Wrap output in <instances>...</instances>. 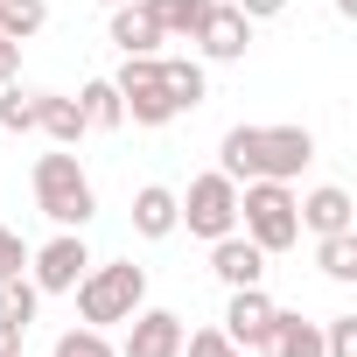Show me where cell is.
Here are the masks:
<instances>
[{"label": "cell", "mask_w": 357, "mask_h": 357, "mask_svg": "<svg viewBox=\"0 0 357 357\" xmlns=\"http://www.w3.org/2000/svg\"><path fill=\"white\" fill-rule=\"evenodd\" d=\"M308 161H315L308 126H231L218 147V168L231 183H294Z\"/></svg>", "instance_id": "cell-1"}, {"label": "cell", "mask_w": 357, "mask_h": 357, "mask_svg": "<svg viewBox=\"0 0 357 357\" xmlns=\"http://www.w3.org/2000/svg\"><path fill=\"white\" fill-rule=\"evenodd\" d=\"M36 211L56 231H84L98 218V190H91V175H84V161L70 147H56V154L36 161Z\"/></svg>", "instance_id": "cell-2"}, {"label": "cell", "mask_w": 357, "mask_h": 357, "mask_svg": "<svg viewBox=\"0 0 357 357\" xmlns=\"http://www.w3.org/2000/svg\"><path fill=\"white\" fill-rule=\"evenodd\" d=\"M70 294H77V315H84L91 329H112V322H133V315L147 308V273H140L133 259H105V266L91 259Z\"/></svg>", "instance_id": "cell-3"}, {"label": "cell", "mask_w": 357, "mask_h": 357, "mask_svg": "<svg viewBox=\"0 0 357 357\" xmlns=\"http://www.w3.org/2000/svg\"><path fill=\"white\" fill-rule=\"evenodd\" d=\"M238 231L273 259L287 245H301V211H294V183H245L238 190Z\"/></svg>", "instance_id": "cell-4"}, {"label": "cell", "mask_w": 357, "mask_h": 357, "mask_svg": "<svg viewBox=\"0 0 357 357\" xmlns=\"http://www.w3.org/2000/svg\"><path fill=\"white\" fill-rule=\"evenodd\" d=\"M175 225H190V238H225V231H238V183H231L225 168L197 175V183L175 197Z\"/></svg>", "instance_id": "cell-5"}, {"label": "cell", "mask_w": 357, "mask_h": 357, "mask_svg": "<svg viewBox=\"0 0 357 357\" xmlns=\"http://www.w3.org/2000/svg\"><path fill=\"white\" fill-rule=\"evenodd\" d=\"M112 91H119V105H126L133 126H168V119H183V112H175V98L161 91V56H126L119 77H112Z\"/></svg>", "instance_id": "cell-6"}, {"label": "cell", "mask_w": 357, "mask_h": 357, "mask_svg": "<svg viewBox=\"0 0 357 357\" xmlns=\"http://www.w3.org/2000/svg\"><path fill=\"white\" fill-rule=\"evenodd\" d=\"M84 266H91V252H84L77 231H56L43 252H29V280H36L43 294H70V287L84 280Z\"/></svg>", "instance_id": "cell-7"}, {"label": "cell", "mask_w": 357, "mask_h": 357, "mask_svg": "<svg viewBox=\"0 0 357 357\" xmlns=\"http://www.w3.org/2000/svg\"><path fill=\"white\" fill-rule=\"evenodd\" d=\"M273 301H266V287H231V301H225V336L238 343V350H266V336H273Z\"/></svg>", "instance_id": "cell-8"}, {"label": "cell", "mask_w": 357, "mask_h": 357, "mask_svg": "<svg viewBox=\"0 0 357 357\" xmlns=\"http://www.w3.org/2000/svg\"><path fill=\"white\" fill-rule=\"evenodd\" d=\"M119 357H183V315H175V308H140L126 322Z\"/></svg>", "instance_id": "cell-9"}, {"label": "cell", "mask_w": 357, "mask_h": 357, "mask_svg": "<svg viewBox=\"0 0 357 357\" xmlns=\"http://www.w3.org/2000/svg\"><path fill=\"white\" fill-rule=\"evenodd\" d=\"M197 50H204L211 63H245L252 22H245L238 8H225V0H211V15H204V29H197Z\"/></svg>", "instance_id": "cell-10"}, {"label": "cell", "mask_w": 357, "mask_h": 357, "mask_svg": "<svg viewBox=\"0 0 357 357\" xmlns=\"http://www.w3.org/2000/svg\"><path fill=\"white\" fill-rule=\"evenodd\" d=\"M105 36H112V50L119 56H161V22L147 15V0H119L112 8V22H105Z\"/></svg>", "instance_id": "cell-11"}, {"label": "cell", "mask_w": 357, "mask_h": 357, "mask_svg": "<svg viewBox=\"0 0 357 357\" xmlns=\"http://www.w3.org/2000/svg\"><path fill=\"white\" fill-rule=\"evenodd\" d=\"M211 273H218L225 287H259V280H266V252H259L245 231H225V238H211Z\"/></svg>", "instance_id": "cell-12"}, {"label": "cell", "mask_w": 357, "mask_h": 357, "mask_svg": "<svg viewBox=\"0 0 357 357\" xmlns=\"http://www.w3.org/2000/svg\"><path fill=\"white\" fill-rule=\"evenodd\" d=\"M294 211H301V231H315V238H329V231H350V225H357V204H350V190H336V183H322V190L294 197Z\"/></svg>", "instance_id": "cell-13"}, {"label": "cell", "mask_w": 357, "mask_h": 357, "mask_svg": "<svg viewBox=\"0 0 357 357\" xmlns=\"http://www.w3.org/2000/svg\"><path fill=\"white\" fill-rule=\"evenodd\" d=\"M36 133H50L56 147H77L91 126H84V105L63 98V91H36Z\"/></svg>", "instance_id": "cell-14"}, {"label": "cell", "mask_w": 357, "mask_h": 357, "mask_svg": "<svg viewBox=\"0 0 357 357\" xmlns=\"http://www.w3.org/2000/svg\"><path fill=\"white\" fill-rule=\"evenodd\" d=\"M133 231H140V238H175V231H183V225H175V190L140 183V190H133Z\"/></svg>", "instance_id": "cell-15"}, {"label": "cell", "mask_w": 357, "mask_h": 357, "mask_svg": "<svg viewBox=\"0 0 357 357\" xmlns=\"http://www.w3.org/2000/svg\"><path fill=\"white\" fill-rule=\"evenodd\" d=\"M161 91L175 98V112H197L211 98V77H204L197 56H161Z\"/></svg>", "instance_id": "cell-16"}, {"label": "cell", "mask_w": 357, "mask_h": 357, "mask_svg": "<svg viewBox=\"0 0 357 357\" xmlns=\"http://www.w3.org/2000/svg\"><path fill=\"white\" fill-rule=\"evenodd\" d=\"M273 357H322V322H301V315H273V336H266Z\"/></svg>", "instance_id": "cell-17"}, {"label": "cell", "mask_w": 357, "mask_h": 357, "mask_svg": "<svg viewBox=\"0 0 357 357\" xmlns=\"http://www.w3.org/2000/svg\"><path fill=\"white\" fill-rule=\"evenodd\" d=\"M147 15L161 22L168 43H197V29H204V15H211V0H147Z\"/></svg>", "instance_id": "cell-18"}, {"label": "cell", "mask_w": 357, "mask_h": 357, "mask_svg": "<svg viewBox=\"0 0 357 357\" xmlns=\"http://www.w3.org/2000/svg\"><path fill=\"white\" fill-rule=\"evenodd\" d=\"M315 266L329 273V280H357V225L350 231H329V238H315Z\"/></svg>", "instance_id": "cell-19"}, {"label": "cell", "mask_w": 357, "mask_h": 357, "mask_svg": "<svg viewBox=\"0 0 357 357\" xmlns=\"http://www.w3.org/2000/svg\"><path fill=\"white\" fill-rule=\"evenodd\" d=\"M36 308H43V287H36L29 273H8V280H0V322L29 329V322H36Z\"/></svg>", "instance_id": "cell-20"}, {"label": "cell", "mask_w": 357, "mask_h": 357, "mask_svg": "<svg viewBox=\"0 0 357 357\" xmlns=\"http://www.w3.org/2000/svg\"><path fill=\"white\" fill-rule=\"evenodd\" d=\"M77 105H84V126H126V105H119V91H112V77H91L84 91H77Z\"/></svg>", "instance_id": "cell-21"}, {"label": "cell", "mask_w": 357, "mask_h": 357, "mask_svg": "<svg viewBox=\"0 0 357 357\" xmlns=\"http://www.w3.org/2000/svg\"><path fill=\"white\" fill-rule=\"evenodd\" d=\"M43 22H50V0H0V36L29 43V36H36Z\"/></svg>", "instance_id": "cell-22"}, {"label": "cell", "mask_w": 357, "mask_h": 357, "mask_svg": "<svg viewBox=\"0 0 357 357\" xmlns=\"http://www.w3.org/2000/svg\"><path fill=\"white\" fill-rule=\"evenodd\" d=\"M50 357H119V343H112L105 329H91V322H84V329H63Z\"/></svg>", "instance_id": "cell-23"}, {"label": "cell", "mask_w": 357, "mask_h": 357, "mask_svg": "<svg viewBox=\"0 0 357 357\" xmlns=\"http://www.w3.org/2000/svg\"><path fill=\"white\" fill-rule=\"evenodd\" d=\"M0 126H8V133H36V91L0 84Z\"/></svg>", "instance_id": "cell-24"}, {"label": "cell", "mask_w": 357, "mask_h": 357, "mask_svg": "<svg viewBox=\"0 0 357 357\" xmlns=\"http://www.w3.org/2000/svg\"><path fill=\"white\" fill-rule=\"evenodd\" d=\"M183 357H245L225 329H183Z\"/></svg>", "instance_id": "cell-25"}, {"label": "cell", "mask_w": 357, "mask_h": 357, "mask_svg": "<svg viewBox=\"0 0 357 357\" xmlns=\"http://www.w3.org/2000/svg\"><path fill=\"white\" fill-rule=\"evenodd\" d=\"M322 357H357V315H329L322 322Z\"/></svg>", "instance_id": "cell-26"}, {"label": "cell", "mask_w": 357, "mask_h": 357, "mask_svg": "<svg viewBox=\"0 0 357 357\" xmlns=\"http://www.w3.org/2000/svg\"><path fill=\"white\" fill-rule=\"evenodd\" d=\"M8 273H29V245H22V231L0 225V280H8Z\"/></svg>", "instance_id": "cell-27"}, {"label": "cell", "mask_w": 357, "mask_h": 357, "mask_svg": "<svg viewBox=\"0 0 357 357\" xmlns=\"http://www.w3.org/2000/svg\"><path fill=\"white\" fill-rule=\"evenodd\" d=\"M231 8H238L245 22H273V15H287V0H231Z\"/></svg>", "instance_id": "cell-28"}, {"label": "cell", "mask_w": 357, "mask_h": 357, "mask_svg": "<svg viewBox=\"0 0 357 357\" xmlns=\"http://www.w3.org/2000/svg\"><path fill=\"white\" fill-rule=\"evenodd\" d=\"M15 70H22V43L0 36V84H15Z\"/></svg>", "instance_id": "cell-29"}, {"label": "cell", "mask_w": 357, "mask_h": 357, "mask_svg": "<svg viewBox=\"0 0 357 357\" xmlns=\"http://www.w3.org/2000/svg\"><path fill=\"white\" fill-rule=\"evenodd\" d=\"M22 336H29V329H15V322H0V357H22Z\"/></svg>", "instance_id": "cell-30"}, {"label": "cell", "mask_w": 357, "mask_h": 357, "mask_svg": "<svg viewBox=\"0 0 357 357\" xmlns=\"http://www.w3.org/2000/svg\"><path fill=\"white\" fill-rule=\"evenodd\" d=\"M336 15H343V22H357V0H336Z\"/></svg>", "instance_id": "cell-31"}, {"label": "cell", "mask_w": 357, "mask_h": 357, "mask_svg": "<svg viewBox=\"0 0 357 357\" xmlns=\"http://www.w3.org/2000/svg\"><path fill=\"white\" fill-rule=\"evenodd\" d=\"M98 8H119V0H98Z\"/></svg>", "instance_id": "cell-32"}]
</instances>
